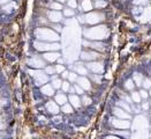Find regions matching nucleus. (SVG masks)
I'll return each mask as SVG.
<instances>
[{
  "mask_svg": "<svg viewBox=\"0 0 151 139\" xmlns=\"http://www.w3.org/2000/svg\"><path fill=\"white\" fill-rule=\"evenodd\" d=\"M84 37L91 39V41H101L109 36L110 31L106 25H97L93 28H89L83 31Z\"/></svg>",
  "mask_w": 151,
  "mask_h": 139,
  "instance_id": "nucleus-1",
  "label": "nucleus"
},
{
  "mask_svg": "<svg viewBox=\"0 0 151 139\" xmlns=\"http://www.w3.org/2000/svg\"><path fill=\"white\" fill-rule=\"evenodd\" d=\"M35 36L39 41L44 42H57L59 41V34L57 31H53L49 28H38L35 31Z\"/></svg>",
  "mask_w": 151,
  "mask_h": 139,
  "instance_id": "nucleus-2",
  "label": "nucleus"
},
{
  "mask_svg": "<svg viewBox=\"0 0 151 139\" xmlns=\"http://www.w3.org/2000/svg\"><path fill=\"white\" fill-rule=\"evenodd\" d=\"M34 47L38 51H43V52H47V51H57L61 48V45L57 42H34Z\"/></svg>",
  "mask_w": 151,
  "mask_h": 139,
  "instance_id": "nucleus-3",
  "label": "nucleus"
},
{
  "mask_svg": "<svg viewBox=\"0 0 151 139\" xmlns=\"http://www.w3.org/2000/svg\"><path fill=\"white\" fill-rule=\"evenodd\" d=\"M29 74L35 78V82H36L37 86H43V85L47 84V81H49V76L45 72H43L40 70H37V68H36V71L30 70Z\"/></svg>",
  "mask_w": 151,
  "mask_h": 139,
  "instance_id": "nucleus-4",
  "label": "nucleus"
},
{
  "mask_svg": "<svg viewBox=\"0 0 151 139\" xmlns=\"http://www.w3.org/2000/svg\"><path fill=\"white\" fill-rule=\"evenodd\" d=\"M105 19V15L101 14V13L95 12V13H89L86 15V23L89 25H97L101 22L103 20Z\"/></svg>",
  "mask_w": 151,
  "mask_h": 139,
  "instance_id": "nucleus-5",
  "label": "nucleus"
},
{
  "mask_svg": "<svg viewBox=\"0 0 151 139\" xmlns=\"http://www.w3.org/2000/svg\"><path fill=\"white\" fill-rule=\"evenodd\" d=\"M28 65L30 67H34V68H37V70H40V68H45L46 66V63H45V59L44 58H40L38 56H32L31 58H29L27 60Z\"/></svg>",
  "mask_w": 151,
  "mask_h": 139,
  "instance_id": "nucleus-6",
  "label": "nucleus"
},
{
  "mask_svg": "<svg viewBox=\"0 0 151 139\" xmlns=\"http://www.w3.org/2000/svg\"><path fill=\"white\" fill-rule=\"evenodd\" d=\"M111 124L113 125L114 127L119 129V130H127L132 127V123L128 121V119H124V118H114L111 121Z\"/></svg>",
  "mask_w": 151,
  "mask_h": 139,
  "instance_id": "nucleus-7",
  "label": "nucleus"
},
{
  "mask_svg": "<svg viewBox=\"0 0 151 139\" xmlns=\"http://www.w3.org/2000/svg\"><path fill=\"white\" fill-rule=\"evenodd\" d=\"M87 68H89L92 73H96V74L104 73V64L101 63V62H96V60L89 62L87 64Z\"/></svg>",
  "mask_w": 151,
  "mask_h": 139,
  "instance_id": "nucleus-8",
  "label": "nucleus"
},
{
  "mask_svg": "<svg viewBox=\"0 0 151 139\" xmlns=\"http://www.w3.org/2000/svg\"><path fill=\"white\" fill-rule=\"evenodd\" d=\"M133 127L135 129V131H141L144 127H148V121H147V118L144 116H137L135 118V121H134V125Z\"/></svg>",
  "mask_w": 151,
  "mask_h": 139,
  "instance_id": "nucleus-9",
  "label": "nucleus"
},
{
  "mask_svg": "<svg viewBox=\"0 0 151 139\" xmlns=\"http://www.w3.org/2000/svg\"><path fill=\"white\" fill-rule=\"evenodd\" d=\"M99 58H101V55L95 52V51H83V52H81V59L87 60V62L97 60Z\"/></svg>",
  "mask_w": 151,
  "mask_h": 139,
  "instance_id": "nucleus-10",
  "label": "nucleus"
},
{
  "mask_svg": "<svg viewBox=\"0 0 151 139\" xmlns=\"http://www.w3.org/2000/svg\"><path fill=\"white\" fill-rule=\"evenodd\" d=\"M83 45L86 47V48H90V49H92V50H97V51H104L105 50V45L101 43V42H98V41H91V42H89V41H83Z\"/></svg>",
  "mask_w": 151,
  "mask_h": 139,
  "instance_id": "nucleus-11",
  "label": "nucleus"
},
{
  "mask_svg": "<svg viewBox=\"0 0 151 139\" xmlns=\"http://www.w3.org/2000/svg\"><path fill=\"white\" fill-rule=\"evenodd\" d=\"M47 19L49 21L53 22V23H58L63 20V14L60 13V11H50L47 12Z\"/></svg>",
  "mask_w": 151,
  "mask_h": 139,
  "instance_id": "nucleus-12",
  "label": "nucleus"
},
{
  "mask_svg": "<svg viewBox=\"0 0 151 139\" xmlns=\"http://www.w3.org/2000/svg\"><path fill=\"white\" fill-rule=\"evenodd\" d=\"M60 57H61V55L59 52H57V51H47V52H45L43 55V58L49 63H53V62L58 60Z\"/></svg>",
  "mask_w": 151,
  "mask_h": 139,
  "instance_id": "nucleus-13",
  "label": "nucleus"
},
{
  "mask_svg": "<svg viewBox=\"0 0 151 139\" xmlns=\"http://www.w3.org/2000/svg\"><path fill=\"white\" fill-rule=\"evenodd\" d=\"M45 108H46L47 113H50V114H52V115H57L59 111H60V109H59V104H58L55 101L46 102Z\"/></svg>",
  "mask_w": 151,
  "mask_h": 139,
  "instance_id": "nucleus-14",
  "label": "nucleus"
},
{
  "mask_svg": "<svg viewBox=\"0 0 151 139\" xmlns=\"http://www.w3.org/2000/svg\"><path fill=\"white\" fill-rule=\"evenodd\" d=\"M113 114L118 117V118H124V119H130L132 118V116L130 114L126 111L125 109H122V108H120V107H116V108H114L113 109Z\"/></svg>",
  "mask_w": 151,
  "mask_h": 139,
  "instance_id": "nucleus-15",
  "label": "nucleus"
},
{
  "mask_svg": "<svg viewBox=\"0 0 151 139\" xmlns=\"http://www.w3.org/2000/svg\"><path fill=\"white\" fill-rule=\"evenodd\" d=\"M76 82H77V85H80V86L84 89V90H90V89H91V84H90L89 79H87L84 76L77 78Z\"/></svg>",
  "mask_w": 151,
  "mask_h": 139,
  "instance_id": "nucleus-16",
  "label": "nucleus"
},
{
  "mask_svg": "<svg viewBox=\"0 0 151 139\" xmlns=\"http://www.w3.org/2000/svg\"><path fill=\"white\" fill-rule=\"evenodd\" d=\"M150 19H151V7H147V8L143 9L142 14L139 15V21L142 23H144V22H148Z\"/></svg>",
  "mask_w": 151,
  "mask_h": 139,
  "instance_id": "nucleus-17",
  "label": "nucleus"
},
{
  "mask_svg": "<svg viewBox=\"0 0 151 139\" xmlns=\"http://www.w3.org/2000/svg\"><path fill=\"white\" fill-rule=\"evenodd\" d=\"M68 101H69V103L73 106V108H80L81 107V104H82V102H81V99L77 96V95H75V94H70L69 95V98H68Z\"/></svg>",
  "mask_w": 151,
  "mask_h": 139,
  "instance_id": "nucleus-18",
  "label": "nucleus"
},
{
  "mask_svg": "<svg viewBox=\"0 0 151 139\" xmlns=\"http://www.w3.org/2000/svg\"><path fill=\"white\" fill-rule=\"evenodd\" d=\"M74 71L77 74H81V76H87L88 74V70H87L86 65H83L82 63H76L74 65Z\"/></svg>",
  "mask_w": 151,
  "mask_h": 139,
  "instance_id": "nucleus-19",
  "label": "nucleus"
},
{
  "mask_svg": "<svg viewBox=\"0 0 151 139\" xmlns=\"http://www.w3.org/2000/svg\"><path fill=\"white\" fill-rule=\"evenodd\" d=\"M40 92H42L44 95H47V96H53V95H54V88L52 87L51 84H45V85H43V87L40 88Z\"/></svg>",
  "mask_w": 151,
  "mask_h": 139,
  "instance_id": "nucleus-20",
  "label": "nucleus"
},
{
  "mask_svg": "<svg viewBox=\"0 0 151 139\" xmlns=\"http://www.w3.org/2000/svg\"><path fill=\"white\" fill-rule=\"evenodd\" d=\"M81 8H82L83 12H90V11L93 8V5H92L91 0H82Z\"/></svg>",
  "mask_w": 151,
  "mask_h": 139,
  "instance_id": "nucleus-21",
  "label": "nucleus"
},
{
  "mask_svg": "<svg viewBox=\"0 0 151 139\" xmlns=\"http://www.w3.org/2000/svg\"><path fill=\"white\" fill-rule=\"evenodd\" d=\"M54 99H55V102L58 103V104H60V106H63L65 103H67V96L63 94V93H58V94H55V96H54Z\"/></svg>",
  "mask_w": 151,
  "mask_h": 139,
  "instance_id": "nucleus-22",
  "label": "nucleus"
},
{
  "mask_svg": "<svg viewBox=\"0 0 151 139\" xmlns=\"http://www.w3.org/2000/svg\"><path fill=\"white\" fill-rule=\"evenodd\" d=\"M16 8V4L15 2H8V4H6V5H4V7H2V9H4V12L7 13V14H9V13H12L14 9Z\"/></svg>",
  "mask_w": 151,
  "mask_h": 139,
  "instance_id": "nucleus-23",
  "label": "nucleus"
},
{
  "mask_svg": "<svg viewBox=\"0 0 151 139\" xmlns=\"http://www.w3.org/2000/svg\"><path fill=\"white\" fill-rule=\"evenodd\" d=\"M51 85H52V87L54 89H59V88H61L63 81H61V79H59V78H57V76H53V79H52V81H51Z\"/></svg>",
  "mask_w": 151,
  "mask_h": 139,
  "instance_id": "nucleus-24",
  "label": "nucleus"
},
{
  "mask_svg": "<svg viewBox=\"0 0 151 139\" xmlns=\"http://www.w3.org/2000/svg\"><path fill=\"white\" fill-rule=\"evenodd\" d=\"M51 9L53 11H61L63 9V4L61 2H58V1H52L50 5H49Z\"/></svg>",
  "mask_w": 151,
  "mask_h": 139,
  "instance_id": "nucleus-25",
  "label": "nucleus"
},
{
  "mask_svg": "<svg viewBox=\"0 0 151 139\" xmlns=\"http://www.w3.org/2000/svg\"><path fill=\"white\" fill-rule=\"evenodd\" d=\"M61 111L65 114H72L73 113V106L70 103H65L61 107Z\"/></svg>",
  "mask_w": 151,
  "mask_h": 139,
  "instance_id": "nucleus-26",
  "label": "nucleus"
},
{
  "mask_svg": "<svg viewBox=\"0 0 151 139\" xmlns=\"http://www.w3.org/2000/svg\"><path fill=\"white\" fill-rule=\"evenodd\" d=\"M133 80H134V82H135L136 86L141 87L142 86V82H143V76L139 74V73H134V79Z\"/></svg>",
  "mask_w": 151,
  "mask_h": 139,
  "instance_id": "nucleus-27",
  "label": "nucleus"
},
{
  "mask_svg": "<svg viewBox=\"0 0 151 139\" xmlns=\"http://www.w3.org/2000/svg\"><path fill=\"white\" fill-rule=\"evenodd\" d=\"M135 82H134V80H132V79H128L126 82H125V88L127 89V90H134V88H135Z\"/></svg>",
  "mask_w": 151,
  "mask_h": 139,
  "instance_id": "nucleus-28",
  "label": "nucleus"
},
{
  "mask_svg": "<svg viewBox=\"0 0 151 139\" xmlns=\"http://www.w3.org/2000/svg\"><path fill=\"white\" fill-rule=\"evenodd\" d=\"M106 5H107V2H106L105 0H96V1H95V7L98 8V9L106 7Z\"/></svg>",
  "mask_w": 151,
  "mask_h": 139,
  "instance_id": "nucleus-29",
  "label": "nucleus"
},
{
  "mask_svg": "<svg viewBox=\"0 0 151 139\" xmlns=\"http://www.w3.org/2000/svg\"><path fill=\"white\" fill-rule=\"evenodd\" d=\"M132 101L135 103H139L141 102V95L139 92H133L132 93Z\"/></svg>",
  "mask_w": 151,
  "mask_h": 139,
  "instance_id": "nucleus-30",
  "label": "nucleus"
},
{
  "mask_svg": "<svg viewBox=\"0 0 151 139\" xmlns=\"http://www.w3.org/2000/svg\"><path fill=\"white\" fill-rule=\"evenodd\" d=\"M118 106H119L120 108L125 109V110H126V111H128V113L132 110V109H130V107L128 106V102H126V101H119V102H118Z\"/></svg>",
  "mask_w": 151,
  "mask_h": 139,
  "instance_id": "nucleus-31",
  "label": "nucleus"
},
{
  "mask_svg": "<svg viewBox=\"0 0 151 139\" xmlns=\"http://www.w3.org/2000/svg\"><path fill=\"white\" fill-rule=\"evenodd\" d=\"M45 73L49 76H54L55 74V67L53 66H45Z\"/></svg>",
  "mask_w": 151,
  "mask_h": 139,
  "instance_id": "nucleus-32",
  "label": "nucleus"
},
{
  "mask_svg": "<svg viewBox=\"0 0 151 139\" xmlns=\"http://www.w3.org/2000/svg\"><path fill=\"white\" fill-rule=\"evenodd\" d=\"M90 78H91V80H92V81H95L96 84H101V78H103V76H101V74H96V73H95V74H91Z\"/></svg>",
  "mask_w": 151,
  "mask_h": 139,
  "instance_id": "nucleus-33",
  "label": "nucleus"
},
{
  "mask_svg": "<svg viewBox=\"0 0 151 139\" xmlns=\"http://www.w3.org/2000/svg\"><path fill=\"white\" fill-rule=\"evenodd\" d=\"M63 15L65 16H67V17H70V16H74L75 15V12L73 11V8H66V9H63Z\"/></svg>",
  "mask_w": 151,
  "mask_h": 139,
  "instance_id": "nucleus-34",
  "label": "nucleus"
},
{
  "mask_svg": "<svg viewBox=\"0 0 151 139\" xmlns=\"http://www.w3.org/2000/svg\"><path fill=\"white\" fill-rule=\"evenodd\" d=\"M142 86L144 89H150L151 88V80L149 78L147 79H143V82H142Z\"/></svg>",
  "mask_w": 151,
  "mask_h": 139,
  "instance_id": "nucleus-35",
  "label": "nucleus"
},
{
  "mask_svg": "<svg viewBox=\"0 0 151 139\" xmlns=\"http://www.w3.org/2000/svg\"><path fill=\"white\" fill-rule=\"evenodd\" d=\"M77 73H76L75 71L74 72H69V74H68V80L70 81V82H76V80H77Z\"/></svg>",
  "mask_w": 151,
  "mask_h": 139,
  "instance_id": "nucleus-36",
  "label": "nucleus"
},
{
  "mask_svg": "<svg viewBox=\"0 0 151 139\" xmlns=\"http://www.w3.org/2000/svg\"><path fill=\"white\" fill-rule=\"evenodd\" d=\"M81 102H82L84 106H90V104H91V102H92V100H91V98H89L88 95H83Z\"/></svg>",
  "mask_w": 151,
  "mask_h": 139,
  "instance_id": "nucleus-37",
  "label": "nucleus"
},
{
  "mask_svg": "<svg viewBox=\"0 0 151 139\" xmlns=\"http://www.w3.org/2000/svg\"><path fill=\"white\" fill-rule=\"evenodd\" d=\"M133 4L135 6H145L148 5V0H133Z\"/></svg>",
  "mask_w": 151,
  "mask_h": 139,
  "instance_id": "nucleus-38",
  "label": "nucleus"
},
{
  "mask_svg": "<svg viewBox=\"0 0 151 139\" xmlns=\"http://www.w3.org/2000/svg\"><path fill=\"white\" fill-rule=\"evenodd\" d=\"M61 88H63V90L65 93H66V92H69V89H70V84H69L68 81H63Z\"/></svg>",
  "mask_w": 151,
  "mask_h": 139,
  "instance_id": "nucleus-39",
  "label": "nucleus"
},
{
  "mask_svg": "<svg viewBox=\"0 0 151 139\" xmlns=\"http://www.w3.org/2000/svg\"><path fill=\"white\" fill-rule=\"evenodd\" d=\"M74 88H75V92L77 95H83V94H84V89L82 88L80 85H76L75 84V87H74Z\"/></svg>",
  "mask_w": 151,
  "mask_h": 139,
  "instance_id": "nucleus-40",
  "label": "nucleus"
},
{
  "mask_svg": "<svg viewBox=\"0 0 151 139\" xmlns=\"http://www.w3.org/2000/svg\"><path fill=\"white\" fill-rule=\"evenodd\" d=\"M67 5L70 8H76L77 7V0H67Z\"/></svg>",
  "mask_w": 151,
  "mask_h": 139,
  "instance_id": "nucleus-41",
  "label": "nucleus"
},
{
  "mask_svg": "<svg viewBox=\"0 0 151 139\" xmlns=\"http://www.w3.org/2000/svg\"><path fill=\"white\" fill-rule=\"evenodd\" d=\"M54 67H55V73H58V74L63 73V71H65V67H63L61 64H58V65H55Z\"/></svg>",
  "mask_w": 151,
  "mask_h": 139,
  "instance_id": "nucleus-42",
  "label": "nucleus"
},
{
  "mask_svg": "<svg viewBox=\"0 0 151 139\" xmlns=\"http://www.w3.org/2000/svg\"><path fill=\"white\" fill-rule=\"evenodd\" d=\"M139 95H141V99H148V96H149V93L147 92V89H141L139 92Z\"/></svg>",
  "mask_w": 151,
  "mask_h": 139,
  "instance_id": "nucleus-43",
  "label": "nucleus"
},
{
  "mask_svg": "<svg viewBox=\"0 0 151 139\" xmlns=\"http://www.w3.org/2000/svg\"><path fill=\"white\" fill-rule=\"evenodd\" d=\"M143 7L142 6H139V7H136V8H134V11H133V13H134V15H141L142 14V12H143Z\"/></svg>",
  "mask_w": 151,
  "mask_h": 139,
  "instance_id": "nucleus-44",
  "label": "nucleus"
},
{
  "mask_svg": "<svg viewBox=\"0 0 151 139\" xmlns=\"http://www.w3.org/2000/svg\"><path fill=\"white\" fill-rule=\"evenodd\" d=\"M141 108H142L143 110H148V109L150 108V103H149V102H144V103L141 106Z\"/></svg>",
  "mask_w": 151,
  "mask_h": 139,
  "instance_id": "nucleus-45",
  "label": "nucleus"
},
{
  "mask_svg": "<svg viewBox=\"0 0 151 139\" xmlns=\"http://www.w3.org/2000/svg\"><path fill=\"white\" fill-rule=\"evenodd\" d=\"M68 74H69V72L65 70V71H63V73H61V76H63V79H68Z\"/></svg>",
  "mask_w": 151,
  "mask_h": 139,
  "instance_id": "nucleus-46",
  "label": "nucleus"
},
{
  "mask_svg": "<svg viewBox=\"0 0 151 139\" xmlns=\"http://www.w3.org/2000/svg\"><path fill=\"white\" fill-rule=\"evenodd\" d=\"M78 22H81V23H86V16L80 15V16H78Z\"/></svg>",
  "mask_w": 151,
  "mask_h": 139,
  "instance_id": "nucleus-47",
  "label": "nucleus"
},
{
  "mask_svg": "<svg viewBox=\"0 0 151 139\" xmlns=\"http://www.w3.org/2000/svg\"><path fill=\"white\" fill-rule=\"evenodd\" d=\"M53 28H54V30H55L57 33H60V31H61V27H60L59 25H53Z\"/></svg>",
  "mask_w": 151,
  "mask_h": 139,
  "instance_id": "nucleus-48",
  "label": "nucleus"
},
{
  "mask_svg": "<svg viewBox=\"0 0 151 139\" xmlns=\"http://www.w3.org/2000/svg\"><path fill=\"white\" fill-rule=\"evenodd\" d=\"M115 133H118L119 136H124V137H128V136H129L128 132H119V131H115Z\"/></svg>",
  "mask_w": 151,
  "mask_h": 139,
  "instance_id": "nucleus-49",
  "label": "nucleus"
},
{
  "mask_svg": "<svg viewBox=\"0 0 151 139\" xmlns=\"http://www.w3.org/2000/svg\"><path fill=\"white\" fill-rule=\"evenodd\" d=\"M53 121H54V123H60V122H61V117H60V116L54 117V118H53Z\"/></svg>",
  "mask_w": 151,
  "mask_h": 139,
  "instance_id": "nucleus-50",
  "label": "nucleus"
},
{
  "mask_svg": "<svg viewBox=\"0 0 151 139\" xmlns=\"http://www.w3.org/2000/svg\"><path fill=\"white\" fill-rule=\"evenodd\" d=\"M9 1H11V0H0V5L4 6V5H6V4H8Z\"/></svg>",
  "mask_w": 151,
  "mask_h": 139,
  "instance_id": "nucleus-51",
  "label": "nucleus"
},
{
  "mask_svg": "<svg viewBox=\"0 0 151 139\" xmlns=\"http://www.w3.org/2000/svg\"><path fill=\"white\" fill-rule=\"evenodd\" d=\"M5 100H0V106H4V104H5Z\"/></svg>",
  "mask_w": 151,
  "mask_h": 139,
  "instance_id": "nucleus-52",
  "label": "nucleus"
},
{
  "mask_svg": "<svg viewBox=\"0 0 151 139\" xmlns=\"http://www.w3.org/2000/svg\"><path fill=\"white\" fill-rule=\"evenodd\" d=\"M55 1H58V2H61V4H63V2H65V1H67V0H55Z\"/></svg>",
  "mask_w": 151,
  "mask_h": 139,
  "instance_id": "nucleus-53",
  "label": "nucleus"
},
{
  "mask_svg": "<svg viewBox=\"0 0 151 139\" xmlns=\"http://www.w3.org/2000/svg\"><path fill=\"white\" fill-rule=\"evenodd\" d=\"M4 127H5V125H4V124H1V123H0V130H2V129H4Z\"/></svg>",
  "mask_w": 151,
  "mask_h": 139,
  "instance_id": "nucleus-54",
  "label": "nucleus"
},
{
  "mask_svg": "<svg viewBox=\"0 0 151 139\" xmlns=\"http://www.w3.org/2000/svg\"><path fill=\"white\" fill-rule=\"evenodd\" d=\"M149 95L151 96V88H150V92H149Z\"/></svg>",
  "mask_w": 151,
  "mask_h": 139,
  "instance_id": "nucleus-55",
  "label": "nucleus"
},
{
  "mask_svg": "<svg viewBox=\"0 0 151 139\" xmlns=\"http://www.w3.org/2000/svg\"><path fill=\"white\" fill-rule=\"evenodd\" d=\"M0 122H1V118H0Z\"/></svg>",
  "mask_w": 151,
  "mask_h": 139,
  "instance_id": "nucleus-56",
  "label": "nucleus"
},
{
  "mask_svg": "<svg viewBox=\"0 0 151 139\" xmlns=\"http://www.w3.org/2000/svg\"><path fill=\"white\" fill-rule=\"evenodd\" d=\"M0 137H1V135H0Z\"/></svg>",
  "mask_w": 151,
  "mask_h": 139,
  "instance_id": "nucleus-57",
  "label": "nucleus"
}]
</instances>
